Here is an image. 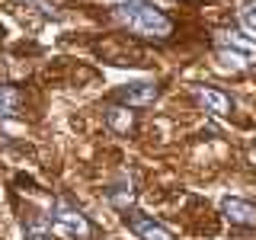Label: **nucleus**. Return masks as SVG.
Returning <instances> with one entry per match:
<instances>
[{
    "label": "nucleus",
    "instance_id": "13",
    "mask_svg": "<svg viewBox=\"0 0 256 240\" xmlns=\"http://www.w3.org/2000/svg\"><path fill=\"white\" fill-rule=\"evenodd\" d=\"M20 4H26V6H32V10H38V13H45V16H58V10H54L52 0H20Z\"/></svg>",
    "mask_w": 256,
    "mask_h": 240
},
{
    "label": "nucleus",
    "instance_id": "11",
    "mask_svg": "<svg viewBox=\"0 0 256 240\" xmlns=\"http://www.w3.org/2000/svg\"><path fill=\"white\" fill-rule=\"evenodd\" d=\"M109 198L116 202L118 208H128L132 205V198H134V192H132V182H122V186H112L109 189Z\"/></svg>",
    "mask_w": 256,
    "mask_h": 240
},
{
    "label": "nucleus",
    "instance_id": "7",
    "mask_svg": "<svg viewBox=\"0 0 256 240\" xmlns=\"http://www.w3.org/2000/svg\"><path fill=\"white\" fill-rule=\"evenodd\" d=\"M198 102L208 109V112H214V116H228V109H230V100L224 96L221 90H214V86H198Z\"/></svg>",
    "mask_w": 256,
    "mask_h": 240
},
{
    "label": "nucleus",
    "instance_id": "12",
    "mask_svg": "<svg viewBox=\"0 0 256 240\" xmlns=\"http://www.w3.org/2000/svg\"><path fill=\"white\" fill-rule=\"evenodd\" d=\"M26 240H54V230L48 228L45 221H36L26 228Z\"/></svg>",
    "mask_w": 256,
    "mask_h": 240
},
{
    "label": "nucleus",
    "instance_id": "9",
    "mask_svg": "<svg viewBox=\"0 0 256 240\" xmlns=\"http://www.w3.org/2000/svg\"><path fill=\"white\" fill-rule=\"evenodd\" d=\"M20 109V93L13 86H0V118H10Z\"/></svg>",
    "mask_w": 256,
    "mask_h": 240
},
{
    "label": "nucleus",
    "instance_id": "3",
    "mask_svg": "<svg viewBox=\"0 0 256 240\" xmlns=\"http://www.w3.org/2000/svg\"><path fill=\"white\" fill-rule=\"evenodd\" d=\"M52 230L64 240H86L90 237V221L68 202H54L52 208Z\"/></svg>",
    "mask_w": 256,
    "mask_h": 240
},
{
    "label": "nucleus",
    "instance_id": "4",
    "mask_svg": "<svg viewBox=\"0 0 256 240\" xmlns=\"http://www.w3.org/2000/svg\"><path fill=\"white\" fill-rule=\"evenodd\" d=\"M116 100L122 102L128 109H141V106H150V102L157 100V84H150V80H138V84H128L122 90L116 93Z\"/></svg>",
    "mask_w": 256,
    "mask_h": 240
},
{
    "label": "nucleus",
    "instance_id": "1",
    "mask_svg": "<svg viewBox=\"0 0 256 240\" xmlns=\"http://www.w3.org/2000/svg\"><path fill=\"white\" fill-rule=\"evenodd\" d=\"M116 16L141 38L164 42V38H170V32H173L170 16L160 10V6H154L150 0H118Z\"/></svg>",
    "mask_w": 256,
    "mask_h": 240
},
{
    "label": "nucleus",
    "instance_id": "6",
    "mask_svg": "<svg viewBox=\"0 0 256 240\" xmlns=\"http://www.w3.org/2000/svg\"><path fill=\"white\" fill-rule=\"evenodd\" d=\"M224 218L240 228H256V205L244 198H224Z\"/></svg>",
    "mask_w": 256,
    "mask_h": 240
},
{
    "label": "nucleus",
    "instance_id": "2",
    "mask_svg": "<svg viewBox=\"0 0 256 240\" xmlns=\"http://www.w3.org/2000/svg\"><path fill=\"white\" fill-rule=\"evenodd\" d=\"M214 52L228 68H256V45L237 32H218L214 36Z\"/></svg>",
    "mask_w": 256,
    "mask_h": 240
},
{
    "label": "nucleus",
    "instance_id": "10",
    "mask_svg": "<svg viewBox=\"0 0 256 240\" xmlns=\"http://www.w3.org/2000/svg\"><path fill=\"white\" fill-rule=\"evenodd\" d=\"M237 16H240V26L256 36V0H244V4H240V13H237Z\"/></svg>",
    "mask_w": 256,
    "mask_h": 240
},
{
    "label": "nucleus",
    "instance_id": "5",
    "mask_svg": "<svg viewBox=\"0 0 256 240\" xmlns=\"http://www.w3.org/2000/svg\"><path fill=\"white\" fill-rule=\"evenodd\" d=\"M128 228H132L141 240H173L170 230H166L164 224H157L154 218H148V214H138V212L128 214Z\"/></svg>",
    "mask_w": 256,
    "mask_h": 240
},
{
    "label": "nucleus",
    "instance_id": "8",
    "mask_svg": "<svg viewBox=\"0 0 256 240\" xmlns=\"http://www.w3.org/2000/svg\"><path fill=\"white\" fill-rule=\"evenodd\" d=\"M106 122L116 128V132H128V128L134 125V116L128 112V106H112V109L106 112Z\"/></svg>",
    "mask_w": 256,
    "mask_h": 240
}]
</instances>
